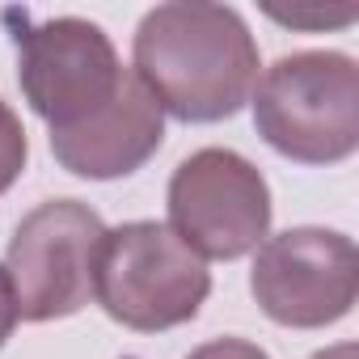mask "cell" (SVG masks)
Wrapping results in <instances>:
<instances>
[{"mask_svg": "<svg viewBox=\"0 0 359 359\" xmlns=\"http://www.w3.org/2000/svg\"><path fill=\"white\" fill-rule=\"evenodd\" d=\"M131 55L156 106L182 123L233 118L258 85V43L229 5H156L144 13Z\"/></svg>", "mask_w": 359, "mask_h": 359, "instance_id": "cell-1", "label": "cell"}, {"mask_svg": "<svg viewBox=\"0 0 359 359\" xmlns=\"http://www.w3.org/2000/svg\"><path fill=\"white\" fill-rule=\"evenodd\" d=\"M250 97L258 135L292 161L334 165L359 144V68L342 51L283 55Z\"/></svg>", "mask_w": 359, "mask_h": 359, "instance_id": "cell-2", "label": "cell"}, {"mask_svg": "<svg viewBox=\"0 0 359 359\" xmlns=\"http://www.w3.org/2000/svg\"><path fill=\"white\" fill-rule=\"evenodd\" d=\"M208 292V262L177 241L169 224L131 220L123 229H106L93 296L118 325L140 334L173 330L203 309Z\"/></svg>", "mask_w": 359, "mask_h": 359, "instance_id": "cell-3", "label": "cell"}, {"mask_svg": "<svg viewBox=\"0 0 359 359\" xmlns=\"http://www.w3.org/2000/svg\"><path fill=\"white\" fill-rule=\"evenodd\" d=\"M102 241L106 224L89 203L81 199L39 203L13 229L5 254L22 321H55L81 313L93 300V271Z\"/></svg>", "mask_w": 359, "mask_h": 359, "instance_id": "cell-4", "label": "cell"}, {"mask_svg": "<svg viewBox=\"0 0 359 359\" xmlns=\"http://www.w3.org/2000/svg\"><path fill=\"white\" fill-rule=\"evenodd\" d=\"M169 229L199 258L233 262L271 229L266 177L233 148H199L169 177Z\"/></svg>", "mask_w": 359, "mask_h": 359, "instance_id": "cell-5", "label": "cell"}, {"mask_svg": "<svg viewBox=\"0 0 359 359\" xmlns=\"http://www.w3.org/2000/svg\"><path fill=\"white\" fill-rule=\"evenodd\" d=\"M250 292L279 325H334L359 296V250L334 229H287L258 245Z\"/></svg>", "mask_w": 359, "mask_h": 359, "instance_id": "cell-6", "label": "cell"}, {"mask_svg": "<svg viewBox=\"0 0 359 359\" xmlns=\"http://www.w3.org/2000/svg\"><path fill=\"white\" fill-rule=\"evenodd\" d=\"M18 81L34 114L76 127L97 114L123 85V64L102 26L85 18H51L18 34Z\"/></svg>", "mask_w": 359, "mask_h": 359, "instance_id": "cell-7", "label": "cell"}, {"mask_svg": "<svg viewBox=\"0 0 359 359\" xmlns=\"http://www.w3.org/2000/svg\"><path fill=\"white\" fill-rule=\"evenodd\" d=\"M165 140V110L135 72H123L118 93L76 127L51 131L55 161L76 177H123L135 173Z\"/></svg>", "mask_w": 359, "mask_h": 359, "instance_id": "cell-8", "label": "cell"}, {"mask_svg": "<svg viewBox=\"0 0 359 359\" xmlns=\"http://www.w3.org/2000/svg\"><path fill=\"white\" fill-rule=\"evenodd\" d=\"M26 156H30L26 127H22V118L9 110V102H0V195H5L18 177H22Z\"/></svg>", "mask_w": 359, "mask_h": 359, "instance_id": "cell-9", "label": "cell"}, {"mask_svg": "<svg viewBox=\"0 0 359 359\" xmlns=\"http://www.w3.org/2000/svg\"><path fill=\"white\" fill-rule=\"evenodd\" d=\"M187 359H271L262 346L245 342V338H212L203 346H195Z\"/></svg>", "mask_w": 359, "mask_h": 359, "instance_id": "cell-10", "label": "cell"}, {"mask_svg": "<svg viewBox=\"0 0 359 359\" xmlns=\"http://www.w3.org/2000/svg\"><path fill=\"white\" fill-rule=\"evenodd\" d=\"M22 321V313H18V292H13V279H9V271L0 266V346L9 342V334H13V325Z\"/></svg>", "mask_w": 359, "mask_h": 359, "instance_id": "cell-11", "label": "cell"}, {"mask_svg": "<svg viewBox=\"0 0 359 359\" xmlns=\"http://www.w3.org/2000/svg\"><path fill=\"white\" fill-rule=\"evenodd\" d=\"M271 18L275 22H287V26H330V22H351L355 18V9H338V13H279V9H271Z\"/></svg>", "mask_w": 359, "mask_h": 359, "instance_id": "cell-12", "label": "cell"}, {"mask_svg": "<svg viewBox=\"0 0 359 359\" xmlns=\"http://www.w3.org/2000/svg\"><path fill=\"white\" fill-rule=\"evenodd\" d=\"M313 359H359V351H355V342H338V346H325V351H317Z\"/></svg>", "mask_w": 359, "mask_h": 359, "instance_id": "cell-13", "label": "cell"}]
</instances>
